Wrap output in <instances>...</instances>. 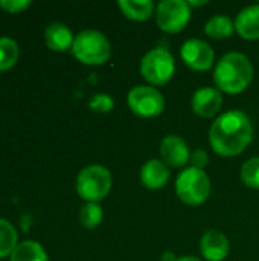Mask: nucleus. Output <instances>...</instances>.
Segmentation results:
<instances>
[{"label": "nucleus", "mask_w": 259, "mask_h": 261, "mask_svg": "<svg viewBox=\"0 0 259 261\" xmlns=\"http://www.w3.org/2000/svg\"><path fill=\"white\" fill-rule=\"evenodd\" d=\"M252 122L240 110H231L218 116L209 132V141L214 151L224 158L243 153L252 142Z\"/></svg>", "instance_id": "obj_1"}, {"label": "nucleus", "mask_w": 259, "mask_h": 261, "mask_svg": "<svg viewBox=\"0 0 259 261\" xmlns=\"http://www.w3.org/2000/svg\"><path fill=\"white\" fill-rule=\"evenodd\" d=\"M253 80V66L250 60L240 52L226 54L215 67L214 81L226 93H241Z\"/></svg>", "instance_id": "obj_2"}, {"label": "nucleus", "mask_w": 259, "mask_h": 261, "mask_svg": "<svg viewBox=\"0 0 259 261\" xmlns=\"http://www.w3.org/2000/svg\"><path fill=\"white\" fill-rule=\"evenodd\" d=\"M72 52L81 63L89 66H99L110 58L111 47L102 32L87 29L75 37Z\"/></svg>", "instance_id": "obj_3"}, {"label": "nucleus", "mask_w": 259, "mask_h": 261, "mask_svg": "<svg viewBox=\"0 0 259 261\" xmlns=\"http://www.w3.org/2000/svg\"><path fill=\"white\" fill-rule=\"evenodd\" d=\"M176 193L186 205H202L211 194V179L203 170L189 167L179 174L176 180Z\"/></svg>", "instance_id": "obj_4"}, {"label": "nucleus", "mask_w": 259, "mask_h": 261, "mask_svg": "<svg viewBox=\"0 0 259 261\" xmlns=\"http://www.w3.org/2000/svg\"><path fill=\"white\" fill-rule=\"evenodd\" d=\"M111 174L102 165H90L79 171L76 177V191L87 203L102 200L111 190Z\"/></svg>", "instance_id": "obj_5"}, {"label": "nucleus", "mask_w": 259, "mask_h": 261, "mask_svg": "<svg viewBox=\"0 0 259 261\" xmlns=\"http://www.w3.org/2000/svg\"><path fill=\"white\" fill-rule=\"evenodd\" d=\"M176 70L174 57L169 50L163 47H156L145 54L140 61V73L142 76L153 86H163L166 84Z\"/></svg>", "instance_id": "obj_6"}, {"label": "nucleus", "mask_w": 259, "mask_h": 261, "mask_svg": "<svg viewBox=\"0 0 259 261\" xmlns=\"http://www.w3.org/2000/svg\"><path fill=\"white\" fill-rule=\"evenodd\" d=\"M191 18V6L185 0H165L157 6L156 21L157 26L168 32L177 34L186 28Z\"/></svg>", "instance_id": "obj_7"}, {"label": "nucleus", "mask_w": 259, "mask_h": 261, "mask_svg": "<svg viewBox=\"0 0 259 261\" xmlns=\"http://www.w3.org/2000/svg\"><path fill=\"white\" fill-rule=\"evenodd\" d=\"M127 101L131 112L140 118L159 116L165 109V99L162 93L151 86H137L131 89Z\"/></svg>", "instance_id": "obj_8"}, {"label": "nucleus", "mask_w": 259, "mask_h": 261, "mask_svg": "<svg viewBox=\"0 0 259 261\" xmlns=\"http://www.w3.org/2000/svg\"><path fill=\"white\" fill-rule=\"evenodd\" d=\"M182 60L186 63L188 67L197 72H206L212 67L215 61L214 49L203 40L191 38L182 44L180 49Z\"/></svg>", "instance_id": "obj_9"}, {"label": "nucleus", "mask_w": 259, "mask_h": 261, "mask_svg": "<svg viewBox=\"0 0 259 261\" xmlns=\"http://www.w3.org/2000/svg\"><path fill=\"white\" fill-rule=\"evenodd\" d=\"M160 156L166 165L174 168L183 167L191 159L188 144L176 135H168L163 138L160 142Z\"/></svg>", "instance_id": "obj_10"}, {"label": "nucleus", "mask_w": 259, "mask_h": 261, "mask_svg": "<svg viewBox=\"0 0 259 261\" xmlns=\"http://www.w3.org/2000/svg\"><path fill=\"white\" fill-rule=\"evenodd\" d=\"M223 106V96L220 90L212 87L200 89L192 96V110L202 118L215 116Z\"/></svg>", "instance_id": "obj_11"}, {"label": "nucleus", "mask_w": 259, "mask_h": 261, "mask_svg": "<svg viewBox=\"0 0 259 261\" xmlns=\"http://www.w3.org/2000/svg\"><path fill=\"white\" fill-rule=\"evenodd\" d=\"M200 249L208 261H223L229 255V240L218 231H208L202 237Z\"/></svg>", "instance_id": "obj_12"}, {"label": "nucleus", "mask_w": 259, "mask_h": 261, "mask_svg": "<svg viewBox=\"0 0 259 261\" xmlns=\"http://www.w3.org/2000/svg\"><path fill=\"white\" fill-rule=\"evenodd\" d=\"M235 31L244 40H259V3L240 11L235 18Z\"/></svg>", "instance_id": "obj_13"}, {"label": "nucleus", "mask_w": 259, "mask_h": 261, "mask_svg": "<svg viewBox=\"0 0 259 261\" xmlns=\"http://www.w3.org/2000/svg\"><path fill=\"white\" fill-rule=\"evenodd\" d=\"M169 179V171L166 165L157 159H151L143 164L140 170V182L148 190H159L166 185Z\"/></svg>", "instance_id": "obj_14"}, {"label": "nucleus", "mask_w": 259, "mask_h": 261, "mask_svg": "<svg viewBox=\"0 0 259 261\" xmlns=\"http://www.w3.org/2000/svg\"><path fill=\"white\" fill-rule=\"evenodd\" d=\"M44 38H46V44L49 46V49L55 52L67 50L69 47L73 46V40H75V37L72 35V31L63 23H52L46 29Z\"/></svg>", "instance_id": "obj_15"}, {"label": "nucleus", "mask_w": 259, "mask_h": 261, "mask_svg": "<svg viewBox=\"0 0 259 261\" xmlns=\"http://www.w3.org/2000/svg\"><path fill=\"white\" fill-rule=\"evenodd\" d=\"M119 8L125 17L136 21H145L154 12L151 0H119Z\"/></svg>", "instance_id": "obj_16"}, {"label": "nucleus", "mask_w": 259, "mask_h": 261, "mask_svg": "<svg viewBox=\"0 0 259 261\" xmlns=\"http://www.w3.org/2000/svg\"><path fill=\"white\" fill-rule=\"evenodd\" d=\"M11 261H47V255L40 243L27 240L17 245L11 254Z\"/></svg>", "instance_id": "obj_17"}, {"label": "nucleus", "mask_w": 259, "mask_h": 261, "mask_svg": "<svg viewBox=\"0 0 259 261\" xmlns=\"http://www.w3.org/2000/svg\"><path fill=\"white\" fill-rule=\"evenodd\" d=\"M234 29H235V23L227 15H214L205 24V32L215 40L229 38L234 34Z\"/></svg>", "instance_id": "obj_18"}, {"label": "nucleus", "mask_w": 259, "mask_h": 261, "mask_svg": "<svg viewBox=\"0 0 259 261\" xmlns=\"http://www.w3.org/2000/svg\"><path fill=\"white\" fill-rule=\"evenodd\" d=\"M20 50L12 38L0 37V72L11 69L18 60Z\"/></svg>", "instance_id": "obj_19"}, {"label": "nucleus", "mask_w": 259, "mask_h": 261, "mask_svg": "<svg viewBox=\"0 0 259 261\" xmlns=\"http://www.w3.org/2000/svg\"><path fill=\"white\" fill-rule=\"evenodd\" d=\"M15 248H17V231L9 222L0 219V258L11 255Z\"/></svg>", "instance_id": "obj_20"}, {"label": "nucleus", "mask_w": 259, "mask_h": 261, "mask_svg": "<svg viewBox=\"0 0 259 261\" xmlns=\"http://www.w3.org/2000/svg\"><path fill=\"white\" fill-rule=\"evenodd\" d=\"M102 217H104V213L98 203H87L82 206V210L79 213V220H81L82 226H85L89 229L96 228L102 222Z\"/></svg>", "instance_id": "obj_21"}, {"label": "nucleus", "mask_w": 259, "mask_h": 261, "mask_svg": "<svg viewBox=\"0 0 259 261\" xmlns=\"http://www.w3.org/2000/svg\"><path fill=\"white\" fill-rule=\"evenodd\" d=\"M241 180L253 188L259 190V156L246 161L241 167Z\"/></svg>", "instance_id": "obj_22"}, {"label": "nucleus", "mask_w": 259, "mask_h": 261, "mask_svg": "<svg viewBox=\"0 0 259 261\" xmlns=\"http://www.w3.org/2000/svg\"><path fill=\"white\" fill-rule=\"evenodd\" d=\"M89 106H90L92 110H95L98 113H108V112L113 110L114 102H113V98L110 95H107V93H98V95H95L90 99Z\"/></svg>", "instance_id": "obj_23"}, {"label": "nucleus", "mask_w": 259, "mask_h": 261, "mask_svg": "<svg viewBox=\"0 0 259 261\" xmlns=\"http://www.w3.org/2000/svg\"><path fill=\"white\" fill-rule=\"evenodd\" d=\"M0 6L11 14H17V12H23L26 8H29L31 2H27V0H2Z\"/></svg>", "instance_id": "obj_24"}, {"label": "nucleus", "mask_w": 259, "mask_h": 261, "mask_svg": "<svg viewBox=\"0 0 259 261\" xmlns=\"http://www.w3.org/2000/svg\"><path fill=\"white\" fill-rule=\"evenodd\" d=\"M191 164L194 168H198V170H203L208 162H209V158H208V153L205 150H197L191 154Z\"/></svg>", "instance_id": "obj_25"}, {"label": "nucleus", "mask_w": 259, "mask_h": 261, "mask_svg": "<svg viewBox=\"0 0 259 261\" xmlns=\"http://www.w3.org/2000/svg\"><path fill=\"white\" fill-rule=\"evenodd\" d=\"M176 255L172 254V252H166L165 255H163V261H176Z\"/></svg>", "instance_id": "obj_26"}, {"label": "nucleus", "mask_w": 259, "mask_h": 261, "mask_svg": "<svg viewBox=\"0 0 259 261\" xmlns=\"http://www.w3.org/2000/svg\"><path fill=\"white\" fill-rule=\"evenodd\" d=\"M206 3H208L206 0H203V2H188L189 6H203V5H206Z\"/></svg>", "instance_id": "obj_27"}, {"label": "nucleus", "mask_w": 259, "mask_h": 261, "mask_svg": "<svg viewBox=\"0 0 259 261\" xmlns=\"http://www.w3.org/2000/svg\"><path fill=\"white\" fill-rule=\"evenodd\" d=\"M176 261H202V260H198V258H195V257H182V258H177Z\"/></svg>", "instance_id": "obj_28"}]
</instances>
